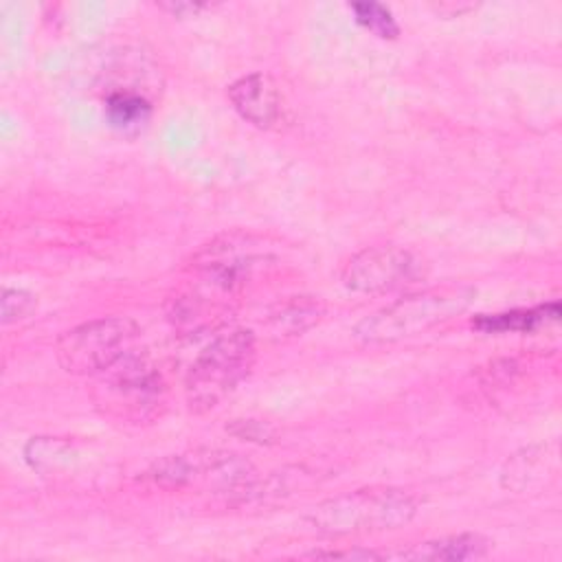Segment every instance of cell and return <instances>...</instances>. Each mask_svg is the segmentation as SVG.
<instances>
[{
  "instance_id": "1",
  "label": "cell",
  "mask_w": 562,
  "mask_h": 562,
  "mask_svg": "<svg viewBox=\"0 0 562 562\" xmlns=\"http://www.w3.org/2000/svg\"><path fill=\"white\" fill-rule=\"evenodd\" d=\"M419 512V501L400 487H364L321 501L305 522L327 536L375 533L408 525Z\"/></svg>"
},
{
  "instance_id": "2",
  "label": "cell",
  "mask_w": 562,
  "mask_h": 562,
  "mask_svg": "<svg viewBox=\"0 0 562 562\" xmlns=\"http://www.w3.org/2000/svg\"><path fill=\"white\" fill-rule=\"evenodd\" d=\"M257 360V338L250 329L217 334L193 360L184 378V397L191 413L217 408L250 373Z\"/></svg>"
},
{
  "instance_id": "3",
  "label": "cell",
  "mask_w": 562,
  "mask_h": 562,
  "mask_svg": "<svg viewBox=\"0 0 562 562\" xmlns=\"http://www.w3.org/2000/svg\"><path fill=\"white\" fill-rule=\"evenodd\" d=\"M476 290L470 285H441L404 296L364 316L353 327V338L362 342H395L424 334L468 310Z\"/></svg>"
},
{
  "instance_id": "4",
  "label": "cell",
  "mask_w": 562,
  "mask_h": 562,
  "mask_svg": "<svg viewBox=\"0 0 562 562\" xmlns=\"http://www.w3.org/2000/svg\"><path fill=\"white\" fill-rule=\"evenodd\" d=\"M167 382L160 369L140 351L99 373L92 397L103 415L123 424H145L160 415Z\"/></svg>"
},
{
  "instance_id": "5",
  "label": "cell",
  "mask_w": 562,
  "mask_h": 562,
  "mask_svg": "<svg viewBox=\"0 0 562 562\" xmlns=\"http://www.w3.org/2000/svg\"><path fill=\"white\" fill-rule=\"evenodd\" d=\"M145 479L165 490L200 487L244 494L257 481V470L237 452L189 450L154 461Z\"/></svg>"
},
{
  "instance_id": "6",
  "label": "cell",
  "mask_w": 562,
  "mask_h": 562,
  "mask_svg": "<svg viewBox=\"0 0 562 562\" xmlns=\"http://www.w3.org/2000/svg\"><path fill=\"white\" fill-rule=\"evenodd\" d=\"M138 325L127 316H108L64 331L55 342L59 367L72 375H99L136 349Z\"/></svg>"
},
{
  "instance_id": "7",
  "label": "cell",
  "mask_w": 562,
  "mask_h": 562,
  "mask_svg": "<svg viewBox=\"0 0 562 562\" xmlns=\"http://www.w3.org/2000/svg\"><path fill=\"white\" fill-rule=\"evenodd\" d=\"M424 277V261L402 246H369L356 252L340 272V281L356 294H386Z\"/></svg>"
},
{
  "instance_id": "8",
  "label": "cell",
  "mask_w": 562,
  "mask_h": 562,
  "mask_svg": "<svg viewBox=\"0 0 562 562\" xmlns=\"http://www.w3.org/2000/svg\"><path fill=\"white\" fill-rule=\"evenodd\" d=\"M226 94L235 112L259 130H272L285 121L283 94L277 81L266 72H250L235 79Z\"/></svg>"
},
{
  "instance_id": "9",
  "label": "cell",
  "mask_w": 562,
  "mask_h": 562,
  "mask_svg": "<svg viewBox=\"0 0 562 562\" xmlns=\"http://www.w3.org/2000/svg\"><path fill=\"white\" fill-rule=\"evenodd\" d=\"M490 549H492L490 538L474 531H463V533H452V536L419 542L406 551L395 553L393 558L422 560V562H465V560L487 558Z\"/></svg>"
},
{
  "instance_id": "10",
  "label": "cell",
  "mask_w": 562,
  "mask_h": 562,
  "mask_svg": "<svg viewBox=\"0 0 562 562\" xmlns=\"http://www.w3.org/2000/svg\"><path fill=\"white\" fill-rule=\"evenodd\" d=\"M325 316V303L312 294H296L281 299L266 314V329L272 338H296L321 323Z\"/></svg>"
},
{
  "instance_id": "11",
  "label": "cell",
  "mask_w": 562,
  "mask_h": 562,
  "mask_svg": "<svg viewBox=\"0 0 562 562\" xmlns=\"http://www.w3.org/2000/svg\"><path fill=\"white\" fill-rule=\"evenodd\" d=\"M560 314L558 303H547L529 310H509L501 314H479L472 321V327L485 334H503V331H531L538 325L555 321Z\"/></svg>"
},
{
  "instance_id": "12",
  "label": "cell",
  "mask_w": 562,
  "mask_h": 562,
  "mask_svg": "<svg viewBox=\"0 0 562 562\" xmlns=\"http://www.w3.org/2000/svg\"><path fill=\"white\" fill-rule=\"evenodd\" d=\"M103 103H105V119L110 121L112 127H119V130L140 127L151 114L149 99L134 88H112L105 94Z\"/></svg>"
},
{
  "instance_id": "13",
  "label": "cell",
  "mask_w": 562,
  "mask_h": 562,
  "mask_svg": "<svg viewBox=\"0 0 562 562\" xmlns=\"http://www.w3.org/2000/svg\"><path fill=\"white\" fill-rule=\"evenodd\" d=\"M547 472V459L544 452H536L533 448L522 450L520 454H514L501 474V483L507 490H525L529 487L536 479H542Z\"/></svg>"
},
{
  "instance_id": "14",
  "label": "cell",
  "mask_w": 562,
  "mask_h": 562,
  "mask_svg": "<svg viewBox=\"0 0 562 562\" xmlns=\"http://www.w3.org/2000/svg\"><path fill=\"white\" fill-rule=\"evenodd\" d=\"M349 9L356 15V22L373 33L380 40H395L400 35V24L393 18L391 9H386L380 2H351Z\"/></svg>"
},
{
  "instance_id": "15",
  "label": "cell",
  "mask_w": 562,
  "mask_h": 562,
  "mask_svg": "<svg viewBox=\"0 0 562 562\" xmlns=\"http://www.w3.org/2000/svg\"><path fill=\"white\" fill-rule=\"evenodd\" d=\"M37 310L35 294L18 288H4L2 290V323L11 325L26 316H31Z\"/></svg>"
},
{
  "instance_id": "16",
  "label": "cell",
  "mask_w": 562,
  "mask_h": 562,
  "mask_svg": "<svg viewBox=\"0 0 562 562\" xmlns=\"http://www.w3.org/2000/svg\"><path fill=\"white\" fill-rule=\"evenodd\" d=\"M226 430L244 441H255V443H272L277 437V430L268 422L259 419H233Z\"/></svg>"
},
{
  "instance_id": "17",
  "label": "cell",
  "mask_w": 562,
  "mask_h": 562,
  "mask_svg": "<svg viewBox=\"0 0 562 562\" xmlns=\"http://www.w3.org/2000/svg\"><path fill=\"white\" fill-rule=\"evenodd\" d=\"M305 558L312 560H378V558H386V553H375L369 549H336V551H310L305 553Z\"/></svg>"
},
{
  "instance_id": "18",
  "label": "cell",
  "mask_w": 562,
  "mask_h": 562,
  "mask_svg": "<svg viewBox=\"0 0 562 562\" xmlns=\"http://www.w3.org/2000/svg\"><path fill=\"white\" fill-rule=\"evenodd\" d=\"M162 9L171 11L173 15H184V13H198L204 9V4H191V2H173V4H162Z\"/></svg>"
}]
</instances>
